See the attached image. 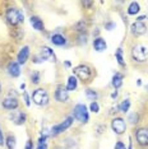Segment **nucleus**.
<instances>
[{"label":"nucleus","mask_w":148,"mask_h":149,"mask_svg":"<svg viewBox=\"0 0 148 149\" xmlns=\"http://www.w3.org/2000/svg\"><path fill=\"white\" fill-rule=\"evenodd\" d=\"M3 107L6 108V110H14V108L18 107V101H17V98L8 97L3 101Z\"/></svg>","instance_id":"obj_11"},{"label":"nucleus","mask_w":148,"mask_h":149,"mask_svg":"<svg viewBox=\"0 0 148 149\" xmlns=\"http://www.w3.org/2000/svg\"><path fill=\"white\" fill-rule=\"evenodd\" d=\"M111 27H114L112 23H110V24H107V28H111Z\"/></svg>","instance_id":"obj_36"},{"label":"nucleus","mask_w":148,"mask_h":149,"mask_svg":"<svg viewBox=\"0 0 148 149\" xmlns=\"http://www.w3.org/2000/svg\"><path fill=\"white\" fill-rule=\"evenodd\" d=\"M132 56H133V59L135 60V61H138V63L146 61V59H147V49L146 47H143V46H135L133 49V51H132Z\"/></svg>","instance_id":"obj_4"},{"label":"nucleus","mask_w":148,"mask_h":149,"mask_svg":"<svg viewBox=\"0 0 148 149\" xmlns=\"http://www.w3.org/2000/svg\"><path fill=\"white\" fill-rule=\"evenodd\" d=\"M89 110L92 111V112L97 113V112L100 111V106H98V103H97L96 101H95V102H92V103H91V106H89Z\"/></svg>","instance_id":"obj_25"},{"label":"nucleus","mask_w":148,"mask_h":149,"mask_svg":"<svg viewBox=\"0 0 148 149\" xmlns=\"http://www.w3.org/2000/svg\"><path fill=\"white\" fill-rule=\"evenodd\" d=\"M55 98L56 101L59 102H66V100L69 98V94H68V91L66 88H63V87H59L55 92Z\"/></svg>","instance_id":"obj_10"},{"label":"nucleus","mask_w":148,"mask_h":149,"mask_svg":"<svg viewBox=\"0 0 148 149\" xmlns=\"http://www.w3.org/2000/svg\"><path fill=\"white\" fill-rule=\"evenodd\" d=\"M74 117L80 123H87L88 121V111H87V107L84 104H77L74 107Z\"/></svg>","instance_id":"obj_3"},{"label":"nucleus","mask_w":148,"mask_h":149,"mask_svg":"<svg viewBox=\"0 0 148 149\" xmlns=\"http://www.w3.org/2000/svg\"><path fill=\"white\" fill-rule=\"evenodd\" d=\"M6 145H8V149H14L15 147V138L9 135L8 139H6Z\"/></svg>","instance_id":"obj_23"},{"label":"nucleus","mask_w":148,"mask_h":149,"mask_svg":"<svg viewBox=\"0 0 148 149\" xmlns=\"http://www.w3.org/2000/svg\"><path fill=\"white\" fill-rule=\"evenodd\" d=\"M5 140H4V136H3V131L0 130V145H4Z\"/></svg>","instance_id":"obj_31"},{"label":"nucleus","mask_w":148,"mask_h":149,"mask_svg":"<svg viewBox=\"0 0 148 149\" xmlns=\"http://www.w3.org/2000/svg\"><path fill=\"white\" fill-rule=\"evenodd\" d=\"M23 96H24V102H26V104H27V106H29V104H31V101H29L28 94H27V93L24 92V94H23Z\"/></svg>","instance_id":"obj_30"},{"label":"nucleus","mask_w":148,"mask_h":149,"mask_svg":"<svg viewBox=\"0 0 148 149\" xmlns=\"http://www.w3.org/2000/svg\"><path fill=\"white\" fill-rule=\"evenodd\" d=\"M72 123H73V117H68L64 123L59 124V125H55V126L51 129V134L52 135H59L60 133H63L64 130H66V129L72 125Z\"/></svg>","instance_id":"obj_7"},{"label":"nucleus","mask_w":148,"mask_h":149,"mask_svg":"<svg viewBox=\"0 0 148 149\" xmlns=\"http://www.w3.org/2000/svg\"><path fill=\"white\" fill-rule=\"evenodd\" d=\"M129 107H130V101L129 100H125V101H123V102L120 103L119 110L121 111V112H126V111L129 110Z\"/></svg>","instance_id":"obj_22"},{"label":"nucleus","mask_w":148,"mask_h":149,"mask_svg":"<svg viewBox=\"0 0 148 149\" xmlns=\"http://www.w3.org/2000/svg\"><path fill=\"white\" fill-rule=\"evenodd\" d=\"M74 72H75L77 77L79 78L80 80H83V82H86V80H88L91 78V69L87 65H79L77 66L75 69H74Z\"/></svg>","instance_id":"obj_5"},{"label":"nucleus","mask_w":148,"mask_h":149,"mask_svg":"<svg viewBox=\"0 0 148 149\" xmlns=\"http://www.w3.org/2000/svg\"><path fill=\"white\" fill-rule=\"evenodd\" d=\"M26 149H32V141H31V140L27 141V144H26Z\"/></svg>","instance_id":"obj_32"},{"label":"nucleus","mask_w":148,"mask_h":149,"mask_svg":"<svg viewBox=\"0 0 148 149\" xmlns=\"http://www.w3.org/2000/svg\"><path fill=\"white\" fill-rule=\"evenodd\" d=\"M37 149H47V145H46V144H38Z\"/></svg>","instance_id":"obj_33"},{"label":"nucleus","mask_w":148,"mask_h":149,"mask_svg":"<svg viewBox=\"0 0 148 149\" xmlns=\"http://www.w3.org/2000/svg\"><path fill=\"white\" fill-rule=\"evenodd\" d=\"M40 56H41L42 60H47L49 57L52 56V51L50 47H42L41 51H40Z\"/></svg>","instance_id":"obj_21"},{"label":"nucleus","mask_w":148,"mask_h":149,"mask_svg":"<svg viewBox=\"0 0 148 149\" xmlns=\"http://www.w3.org/2000/svg\"><path fill=\"white\" fill-rule=\"evenodd\" d=\"M139 10H140V6H139V4H138V3H135V1H133L132 4L129 5V8H128V13H129L130 15L138 14V13H139Z\"/></svg>","instance_id":"obj_20"},{"label":"nucleus","mask_w":148,"mask_h":149,"mask_svg":"<svg viewBox=\"0 0 148 149\" xmlns=\"http://www.w3.org/2000/svg\"><path fill=\"white\" fill-rule=\"evenodd\" d=\"M13 121H14L15 125H22V124H24V121H26V115L23 113V112H17L14 116H13Z\"/></svg>","instance_id":"obj_19"},{"label":"nucleus","mask_w":148,"mask_h":149,"mask_svg":"<svg viewBox=\"0 0 148 149\" xmlns=\"http://www.w3.org/2000/svg\"><path fill=\"white\" fill-rule=\"evenodd\" d=\"M93 47H95L96 51L101 52V51H105L106 47H107V45H106L105 40H102V38H100V37H98V38H96V40H95V42H93Z\"/></svg>","instance_id":"obj_14"},{"label":"nucleus","mask_w":148,"mask_h":149,"mask_svg":"<svg viewBox=\"0 0 148 149\" xmlns=\"http://www.w3.org/2000/svg\"><path fill=\"white\" fill-rule=\"evenodd\" d=\"M29 57V47L24 46L18 54V64H24Z\"/></svg>","instance_id":"obj_12"},{"label":"nucleus","mask_w":148,"mask_h":149,"mask_svg":"<svg viewBox=\"0 0 148 149\" xmlns=\"http://www.w3.org/2000/svg\"><path fill=\"white\" fill-rule=\"evenodd\" d=\"M32 101L38 106H46L49 103V94L45 89L40 88V89H36L32 94Z\"/></svg>","instance_id":"obj_2"},{"label":"nucleus","mask_w":148,"mask_h":149,"mask_svg":"<svg viewBox=\"0 0 148 149\" xmlns=\"http://www.w3.org/2000/svg\"><path fill=\"white\" fill-rule=\"evenodd\" d=\"M116 59H117V63H119L121 66H124V60H123V56H121V49H119L116 51Z\"/></svg>","instance_id":"obj_26"},{"label":"nucleus","mask_w":148,"mask_h":149,"mask_svg":"<svg viewBox=\"0 0 148 149\" xmlns=\"http://www.w3.org/2000/svg\"><path fill=\"white\" fill-rule=\"evenodd\" d=\"M130 123H132V124L138 123V115L137 113H133L132 116H130Z\"/></svg>","instance_id":"obj_28"},{"label":"nucleus","mask_w":148,"mask_h":149,"mask_svg":"<svg viewBox=\"0 0 148 149\" xmlns=\"http://www.w3.org/2000/svg\"><path fill=\"white\" fill-rule=\"evenodd\" d=\"M23 18H24L23 13L17 8H10L6 12V19H8V22L10 23L12 26H17V24H19V23H22Z\"/></svg>","instance_id":"obj_1"},{"label":"nucleus","mask_w":148,"mask_h":149,"mask_svg":"<svg viewBox=\"0 0 148 149\" xmlns=\"http://www.w3.org/2000/svg\"><path fill=\"white\" fill-rule=\"evenodd\" d=\"M80 42H82V43H83V42H84V43L87 42V36H86V35H84V36H80Z\"/></svg>","instance_id":"obj_34"},{"label":"nucleus","mask_w":148,"mask_h":149,"mask_svg":"<svg viewBox=\"0 0 148 149\" xmlns=\"http://www.w3.org/2000/svg\"><path fill=\"white\" fill-rule=\"evenodd\" d=\"M31 24H32L33 28L37 29V31H42L43 29V23L38 17H31Z\"/></svg>","instance_id":"obj_15"},{"label":"nucleus","mask_w":148,"mask_h":149,"mask_svg":"<svg viewBox=\"0 0 148 149\" xmlns=\"http://www.w3.org/2000/svg\"><path fill=\"white\" fill-rule=\"evenodd\" d=\"M8 73L10 74L13 78L19 77V74H21L19 64H18V63H10V64H9V66H8Z\"/></svg>","instance_id":"obj_13"},{"label":"nucleus","mask_w":148,"mask_h":149,"mask_svg":"<svg viewBox=\"0 0 148 149\" xmlns=\"http://www.w3.org/2000/svg\"><path fill=\"white\" fill-rule=\"evenodd\" d=\"M146 24H144L143 22H135L132 24V33L135 36H140L143 35V33H146Z\"/></svg>","instance_id":"obj_9"},{"label":"nucleus","mask_w":148,"mask_h":149,"mask_svg":"<svg viewBox=\"0 0 148 149\" xmlns=\"http://www.w3.org/2000/svg\"><path fill=\"white\" fill-rule=\"evenodd\" d=\"M31 79H32V83H35V84H37L40 82V74L37 73V72H35L32 74V77H31Z\"/></svg>","instance_id":"obj_27"},{"label":"nucleus","mask_w":148,"mask_h":149,"mask_svg":"<svg viewBox=\"0 0 148 149\" xmlns=\"http://www.w3.org/2000/svg\"><path fill=\"white\" fill-rule=\"evenodd\" d=\"M111 127H112V130L115 131L117 135H121L124 131H125V129H126V124H125V121H124L123 118L116 117V118H114L112 123H111Z\"/></svg>","instance_id":"obj_6"},{"label":"nucleus","mask_w":148,"mask_h":149,"mask_svg":"<svg viewBox=\"0 0 148 149\" xmlns=\"http://www.w3.org/2000/svg\"><path fill=\"white\" fill-rule=\"evenodd\" d=\"M84 5H87V6H89V5H92V3H91V1H86V3H84Z\"/></svg>","instance_id":"obj_35"},{"label":"nucleus","mask_w":148,"mask_h":149,"mask_svg":"<svg viewBox=\"0 0 148 149\" xmlns=\"http://www.w3.org/2000/svg\"><path fill=\"white\" fill-rule=\"evenodd\" d=\"M137 141H138V144L142 145V147L148 145V129L142 127L137 131Z\"/></svg>","instance_id":"obj_8"},{"label":"nucleus","mask_w":148,"mask_h":149,"mask_svg":"<svg viewBox=\"0 0 148 149\" xmlns=\"http://www.w3.org/2000/svg\"><path fill=\"white\" fill-rule=\"evenodd\" d=\"M0 93H1V84H0Z\"/></svg>","instance_id":"obj_37"},{"label":"nucleus","mask_w":148,"mask_h":149,"mask_svg":"<svg viewBox=\"0 0 148 149\" xmlns=\"http://www.w3.org/2000/svg\"><path fill=\"white\" fill-rule=\"evenodd\" d=\"M77 86H78V80H77V78L72 75V77H69V79H68V84H66V91H74L77 88Z\"/></svg>","instance_id":"obj_17"},{"label":"nucleus","mask_w":148,"mask_h":149,"mask_svg":"<svg viewBox=\"0 0 148 149\" xmlns=\"http://www.w3.org/2000/svg\"><path fill=\"white\" fill-rule=\"evenodd\" d=\"M86 94H87V97H88L89 100H93V101H95L96 98H97V93L95 92V91H92V89H87V91H86Z\"/></svg>","instance_id":"obj_24"},{"label":"nucleus","mask_w":148,"mask_h":149,"mask_svg":"<svg viewBox=\"0 0 148 149\" xmlns=\"http://www.w3.org/2000/svg\"><path fill=\"white\" fill-rule=\"evenodd\" d=\"M51 42L56 46H63V45H65L66 40H65V37L61 36V35H54L51 37Z\"/></svg>","instance_id":"obj_16"},{"label":"nucleus","mask_w":148,"mask_h":149,"mask_svg":"<svg viewBox=\"0 0 148 149\" xmlns=\"http://www.w3.org/2000/svg\"><path fill=\"white\" fill-rule=\"evenodd\" d=\"M115 149H126L125 145H124V143H121V141H117L116 145H115Z\"/></svg>","instance_id":"obj_29"},{"label":"nucleus","mask_w":148,"mask_h":149,"mask_svg":"<svg viewBox=\"0 0 148 149\" xmlns=\"http://www.w3.org/2000/svg\"><path fill=\"white\" fill-rule=\"evenodd\" d=\"M121 84H123V75L120 73H116L112 78V86L115 89H117V88L121 87Z\"/></svg>","instance_id":"obj_18"}]
</instances>
